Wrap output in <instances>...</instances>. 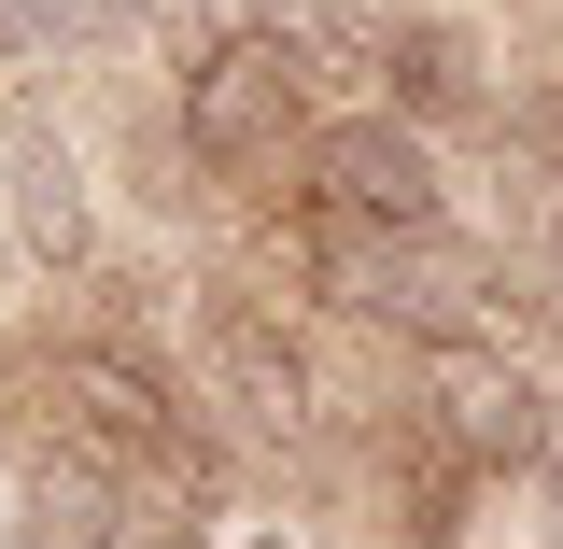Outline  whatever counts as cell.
Here are the masks:
<instances>
[{
    "mask_svg": "<svg viewBox=\"0 0 563 549\" xmlns=\"http://www.w3.org/2000/svg\"><path fill=\"white\" fill-rule=\"evenodd\" d=\"M550 325H563V254H550Z\"/></svg>",
    "mask_w": 563,
    "mask_h": 549,
    "instance_id": "7c38bea8",
    "label": "cell"
},
{
    "mask_svg": "<svg viewBox=\"0 0 563 549\" xmlns=\"http://www.w3.org/2000/svg\"><path fill=\"white\" fill-rule=\"evenodd\" d=\"M113 465L99 451H29V480H14V549H113Z\"/></svg>",
    "mask_w": 563,
    "mask_h": 549,
    "instance_id": "8992f818",
    "label": "cell"
},
{
    "mask_svg": "<svg viewBox=\"0 0 563 549\" xmlns=\"http://www.w3.org/2000/svg\"><path fill=\"white\" fill-rule=\"evenodd\" d=\"M310 198L324 226H451V155L422 113H324L310 128Z\"/></svg>",
    "mask_w": 563,
    "mask_h": 549,
    "instance_id": "3957f363",
    "label": "cell"
},
{
    "mask_svg": "<svg viewBox=\"0 0 563 549\" xmlns=\"http://www.w3.org/2000/svg\"><path fill=\"white\" fill-rule=\"evenodd\" d=\"M550 549H563V437H550Z\"/></svg>",
    "mask_w": 563,
    "mask_h": 549,
    "instance_id": "8fae6325",
    "label": "cell"
},
{
    "mask_svg": "<svg viewBox=\"0 0 563 549\" xmlns=\"http://www.w3.org/2000/svg\"><path fill=\"white\" fill-rule=\"evenodd\" d=\"M14 240L43 254V268H70L85 254V155L43 128H14Z\"/></svg>",
    "mask_w": 563,
    "mask_h": 549,
    "instance_id": "52a82bcc",
    "label": "cell"
},
{
    "mask_svg": "<svg viewBox=\"0 0 563 549\" xmlns=\"http://www.w3.org/2000/svg\"><path fill=\"white\" fill-rule=\"evenodd\" d=\"M422 422H437L451 465H550V381L507 366V339H437Z\"/></svg>",
    "mask_w": 563,
    "mask_h": 549,
    "instance_id": "277c9868",
    "label": "cell"
},
{
    "mask_svg": "<svg viewBox=\"0 0 563 549\" xmlns=\"http://www.w3.org/2000/svg\"><path fill=\"white\" fill-rule=\"evenodd\" d=\"M324 268L366 325H409V339H493V268L451 226H324Z\"/></svg>",
    "mask_w": 563,
    "mask_h": 549,
    "instance_id": "7a4b0ae2",
    "label": "cell"
},
{
    "mask_svg": "<svg viewBox=\"0 0 563 549\" xmlns=\"http://www.w3.org/2000/svg\"><path fill=\"white\" fill-rule=\"evenodd\" d=\"M113 549H211V536H198V521H128Z\"/></svg>",
    "mask_w": 563,
    "mask_h": 549,
    "instance_id": "9c48e42d",
    "label": "cell"
},
{
    "mask_svg": "<svg viewBox=\"0 0 563 549\" xmlns=\"http://www.w3.org/2000/svg\"><path fill=\"white\" fill-rule=\"evenodd\" d=\"M282 141H310V29H225L184 70V155L282 169Z\"/></svg>",
    "mask_w": 563,
    "mask_h": 549,
    "instance_id": "6da1fadb",
    "label": "cell"
},
{
    "mask_svg": "<svg viewBox=\"0 0 563 549\" xmlns=\"http://www.w3.org/2000/svg\"><path fill=\"white\" fill-rule=\"evenodd\" d=\"M198 352H211V381L240 395V422H296V409H310V366H296V339H282L254 296H211V310H198Z\"/></svg>",
    "mask_w": 563,
    "mask_h": 549,
    "instance_id": "5b68a950",
    "label": "cell"
},
{
    "mask_svg": "<svg viewBox=\"0 0 563 549\" xmlns=\"http://www.w3.org/2000/svg\"><path fill=\"white\" fill-rule=\"evenodd\" d=\"M380 70L409 85V113H465V99H479V43H465L451 14H409V29H380Z\"/></svg>",
    "mask_w": 563,
    "mask_h": 549,
    "instance_id": "ba28073f",
    "label": "cell"
},
{
    "mask_svg": "<svg viewBox=\"0 0 563 549\" xmlns=\"http://www.w3.org/2000/svg\"><path fill=\"white\" fill-rule=\"evenodd\" d=\"M225 549H296V536H282V521H240V536H225Z\"/></svg>",
    "mask_w": 563,
    "mask_h": 549,
    "instance_id": "30bf717a",
    "label": "cell"
}]
</instances>
